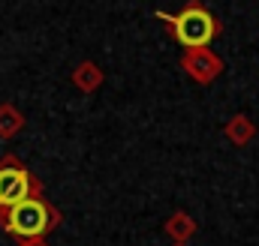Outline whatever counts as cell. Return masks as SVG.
Listing matches in <instances>:
<instances>
[{
    "mask_svg": "<svg viewBox=\"0 0 259 246\" xmlns=\"http://www.w3.org/2000/svg\"><path fill=\"white\" fill-rule=\"evenodd\" d=\"M157 18L172 30V39H175L184 51H190V48H211V42H214V39L220 36V30H223L220 18H217L202 0L184 3V9L175 12V15L157 12Z\"/></svg>",
    "mask_w": 259,
    "mask_h": 246,
    "instance_id": "6da1fadb",
    "label": "cell"
},
{
    "mask_svg": "<svg viewBox=\"0 0 259 246\" xmlns=\"http://www.w3.org/2000/svg\"><path fill=\"white\" fill-rule=\"evenodd\" d=\"M18 246H49L46 237H36V240H18Z\"/></svg>",
    "mask_w": 259,
    "mask_h": 246,
    "instance_id": "9c48e42d",
    "label": "cell"
},
{
    "mask_svg": "<svg viewBox=\"0 0 259 246\" xmlns=\"http://www.w3.org/2000/svg\"><path fill=\"white\" fill-rule=\"evenodd\" d=\"M172 246H187V243H172Z\"/></svg>",
    "mask_w": 259,
    "mask_h": 246,
    "instance_id": "30bf717a",
    "label": "cell"
},
{
    "mask_svg": "<svg viewBox=\"0 0 259 246\" xmlns=\"http://www.w3.org/2000/svg\"><path fill=\"white\" fill-rule=\"evenodd\" d=\"M0 225L15 240H36L61 225V210L55 204H49L42 195H33V198H24L6 210H0Z\"/></svg>",
    "mask_w": 259,
    "mask_h": 246,
    "instance_id": "7a4b0ae2",
    "label": "cell"
},
{
    "mask_svg": "<svg viewBox=\"0 0 259 246\" xmlns=\"http://www.w3.org/2000/svg\"><path fill=\"white\" fill-rule=\"evenodd\" d=\"M21 129H24V114H21L15 105L3 102V105H0V138H12V135H18Z\"/></svg>",
    "mask_w": 259,
    "mask_h": 246,
    "instance_id": "ba28073f",
    "label": "cell"
},
{
    "mask_svg": "<svg viewBox=\"0 0 259 246\" xmlns=\"http://www.w3.org/2000/svg\"><path fill=\"white\" fill-rule=\"evenodd\" d=\"M181 69L193 78L196 84H211L223 75L226 63L214 48H190L181 54Z\"/></svg>",
    "mask_w": 259,
    "mask_h": 246,
    "instance_id": "277c9868",
    "label": "cell"
},
{
    "mask_svg": "<svg viewBox=\"0 0 259 246\" xmlns=\"http://www.w3.org/2000/svg\"><path fill=\"white\" fill-rule=\"evenodd\" d=\"M69 81L81 90V93H94V90H100L103 87V81H106V72H103V66L94 60H81L75 69H72V75H69Z\"/></svg>",
    "mask_w": 259,
    "mask_h": 246,
    "instance_id": "8992f818",
    "label": "cell"
},
{
    "mask_svg": "<svg viewBox=\"0 0 259 246\" xmlns=\"http://www.w3.org/2000/svg\"><path fill=\"white\" fill-rule=\"evenodd\" d=\"M196 231H199V225H196V219L187 210H172V213L166 216V222H163V234H166L172 243H187Z\"/></svg>",
    "mask_w": 259,
    "mask_h": 246,
    "instance_id": "5b68a950",
    "label": "cell"
},
{
    "mask_svg": "<svg viewBox=\"0 0 259 246\" xmlns=\"http://www.w3.org/2000/svg\"><path fill=\"white\" fill-rule=\"evenodd\" d=\"M223 135L229 138L232 147H247L256 138V123L250 120L247 114H232L229 120L223 123Z\"/></svg>",
    "mask_w": 259,
    "mask_h": 246,
    "instance_id": "52a82bcc",
    "label": "cell"
},
{
    "mask_svg": "<svg viewBox=\"0 0 259 246\" xmlns=\"http://www.w3.org/2000/svg\"><path fill=\"white\" fill-rule=\"evenodd\" d=\"M33 195H42V183L15 156H3L0 159V210Z\"/></svg>",
    "mask_w": 259,
    "mask_h": 246,
    "instance_id": "3957f363",
    "label": "cell"
}]
</instances>
